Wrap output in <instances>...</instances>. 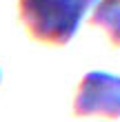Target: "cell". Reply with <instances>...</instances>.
<instances>
[{
    "label": "cell",
    "instance_id": "1",
    "mask_svg": "<svg viewBox=\"0 0 120 122\" xmlns=\"http://www.w3.org/2000/svg\"><path fill=\"white\" fill-rule=\"evenodd\" d=\"M98 0H18L20 22L31 40L62 47L80 29Z\"/></svg>",
    "mask_w": 120,
    "mask_h": 122
},
{
    "label": "cell",
    "instance_id": "2",
    "mask_svg": "<svg viewBox=\"0 0 120 122\" xmlns=\"http://www.w3.org/2000/svg\"><path fill=\"white\" fill-rule=\"evenodd\" d=\"M73 116L120 118V76L109 71H89L78 82Z\"/></svg>",
    "mask_w": 120,
    "mask_h": 122
},
{
    "label": "cell",
    "instance_id": "3",
    "mask_svg": "<svg viewBox=\"0 0 120 122\" xmlns=\"http://www.w3.org/2000/svg\"><path fill=\"white\" fill-rule=\"evenodd\" d=\"M91 22L107 31L114 47H120V0H98L91 11Z\"/></svg>",
    "mask_w": 120,
    "mask_h": 122
},
{
    "label": "cell",
    "instance_id": "4",
    "mask_svg": "<svg viewBox=\"0 0 120 122\" xmlns=\"http://www.w3.org/2000/svg\"><path fill=\"white\" fill-rule=\"evenodd\" d=\"M0 82H2V69H0Z\"/></svg>",
    "mask_w": 120,
    "mask_h": 122
}]
</instances>
